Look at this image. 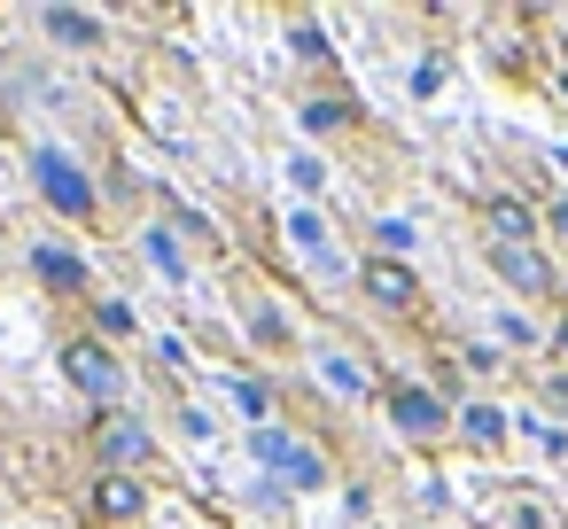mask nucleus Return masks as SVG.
I'll use <instances>...</instances> for the list:
<instances>
[{
  "instance_id": "obj_1",
  "label": "nucleus",
  "mask_w": 568,
  "mask_h": 529,
  "mask_svg": "<svg viewBox=\"0 0 568 529\" xmlns=\"http://www.w3.org/2000/svg\"><path fill=\"white\" fill-rule=\"evenodd\" d=\"M250 451H257L288 490H320V482H327V459H320V451H304V444H288L273 420H265V428H250Z\"/></svg>"
},
{
  "instance_id": "obj_2",
  "label": "nucleus",
  "mask_w": 568,
  "mask_h": 529,
  "mask_svg": "<svg viewBox=\"0 0 568 529\" xmlns=\"http://www.w3.org/2000/svg\"><path fill=\"white\" fill-rule=\"evenodd\" d=\"M63 374H71L87 397H118V389H125V366H118V350H110V343H94V335L63 350Z\"/></svg>"
},
{
  "instance_id": "obj_3",
  "label": "nucleus",
  "mask_w": 568,
  "mask_h": 529,
  "mask_svg": "<svg viewBox=\"0 0 568 529\" xmlns=\"http://www.w3.org/2000/svg\"><path fill=\"white\" fill-rule=\"evenodd\" d=\"M32 172H40V195H48L55 211H71V218H87V211H94V187L79 180V164H71V156L40 149V156H32Z\"/></svg>"
},
{
  "instance_id": "obj_4",
  "label": "nucleus",
  "mask_w": 568,
  "mask_h": 529,
  "mask_svg": "<svg viewBox=\"0 0 568 529\" xmlns=\"http://www.w3.org/2000/svg\"><path fill=\"white\" fill-rule=\"evenodd\" d=\"M490 273L521 296H552V265L529 250V242H490Z\"/></svg>"
},
{
  "instance_id": "obj_5",
  "label": "nucleus",
  "mask_w": 568,
  "mask_h": 529,
  "mask_svg": "<svg viewBox=\"0 0 568 529\" xmlns=\"http://www.w3.org/2000/svg\"><path fill=\"white\" fill-rule=\"evenodd\" d=\"M389 420H397V436H444V397L436 389H389Z\"/></svg>"
},
{
  "instance_id": "obj_6",
  "label": "nucleus",
  "mask_w": 568,
  "mask_h": 529,
  "mask_svg": "<svg viewBox=\"0 0 568 529\" xmlns=\"http://www.w3.org/2000/svg\"><path fill=\"white\" fill-rule=\"evenodd\" d=\"M94 444H102L110 475H118V467H141V459H149V428H141V420H125V413H110V420L94 428Z\"/></svg>"
},
{
  "instance_id": "obj_7",
  "label": "nucleus",
  "mask_w": 568,
  "mask_h": 529,
  "mask_svg": "<svg viewBox=\"0 0 568 529\" xmlns=\"http://www.w3.org/2000/svg\"><path fill=\"white\" fill-rule=\"evenodd\" d=\"M366 296H374V304H389V312H405V304L420 296V281H413L397 257H366Z\"/></svg>"
},
{
  "instance_id": "obj_8",
  "label": "nucleus",
  "mask_w": 568,
  "mask_h": 529,
  "mask_svg": "<svg viewBox=\"0 0 568 529\" xmlns=\"http://www.w3.org/2000/svg\"><path fill=\"white\" fill-rule=\"evenodd\" d=\"M94 506H102V513H110V521H133V513H141V506H149V490H141V482H133V475H110V482H102V490H94Z\"/></svg>"
},
{
  "instance_id": "obj_9",
  "label": "nucleus",
  "mask_w": 568,
  "mask_h": 529,
  "mask_svg": "<svg viewBox=\"0 0 568 529\" xmlns=\"http://www.w3.org/2000/svg\"><path fill=\"white\" fill-rule=\"evenodd\" d=\"M48 40H63V48H94L102 24H94L87 9H48Z\"/></svg>"
},
{
  "instance_id": "obj_10",
  "label": "nucleus",
  "mask_w": 568,
  "mask_h": 529,
  "mask_svg": "<svg viewBox=\"0 0 568 529\" xmlns=\"http://www.w3.org/2000/svg\"><path fill=\"white\" fill-rule=\"evenodd\" d=\"M32 265H40V281H48V288H87V265H79L71 250H55V242H48Z\"/></svg>"
},
{
  "instance_id": "obj_11",
  "label": "nucleus",
  "mask_w": 568,
  "mask_h": 529,
  "mask_svg": "<svg viewBox=\"0 0 568 529\" xmlns=\"http://www.w3.org/2000/svg\"><path fill=\"white\" fill-rule=\"evenodd\" d=\"M483 218H490V234H498V242H529V211H521L514 195H498Z\"/></svg>"
},
{
  "instance_id": "obj_12",
  "label": "nucleus",
  "mask_w": 568,
  "mask_h": 529,
  "mask_svg": "<svg viewBox=\"0 0 568 529\" xmlns=\"http://www.w3.org/2000/svg\"><path fill=\"white\" fill-rule=\"evenodd\" d=\"M459 428H467L475 444H498V436H506V413H498V405H467V413H459Z\"/></svg>"
},
{
  "instance_id": "obj_13",
  "label": "nucleus",
  "mask_w": 568,
  "mask_h": 529,
  "mask_svg": "<svg viewBox=\"0 0 568 529\" xmlns=\"http://www.w3.org/2000/svg\"><path fill=\"white\" fill-rule=\"evenodd\" d=\"M94 327L125 343V335H133V304H118V296H102V304H94Z\"/></svg>"
},
{
  "instance_id": "obj_14",
  "label": "nucleus",
  "mask_w": 568,
  "mask_h": 529,
  "mask_svg": "<svg viewBox=\"0 0 568 529\" xmlns=\"http://www.w3.org/2000/svg\"><path fill=\"white\" fill-rule=\"evenodd\" d=\"M234 405H242V413H250V420L265 428V413H273V389H265V382H242V374H234Z\"/></svg>"
},
{
  "instance_id": "obj_15",
  "label": "nucleus",
  "mask_w": 568,
  "mask_h": 529,
  "mask_svg": "<svg viewBox=\"0 0 568 529\" xmlns=\"http://www.w3.org/2000/svg\"><path fill=\"white\" fill-rule=\"evenodd\" d=\"M296 55H312V63H327L335 48H327V32H320V24H296Z\"/></svg>"
},
{
  "instance_id": "obj_16",
  "label": "nucleus",
  "mask_w": 568,
  "mask_h": 529,
  "mask_svg": "<svg viewBox=\"0 0 568 529\" xmlns=\"http://www.w3.org/2000/svg\"><path fill=\"white\" fill-rule=\"evenodd\" d=\"M304 125H312V133H335V125H343V102H304Z\"/></svg>"
},
{
  "instance_id": "obj_17",
  "label": "nucleus",
  "mask_w": 568,
  "mask_h": 529,
  "mask_svg": "<svg viewBox=\"0 0 568 529\" xmlns=\"http://www.w3.org/2000/svg\"><path fill=\"white\" fill-rule=\"evenodd\" d=\"M374 242L397 257V250H413V226H405V218H382V226H374Z\"/></svg>"
},
{
  "instance_id": "obj_18",
  "label": "nucleus",
  "mask_w": 568,
  "mask_h": 529,
  "mask_svg": "<svg viewBox=\"0 0 568 529\" xmlns=\"http://www.w3.org/2000/svg\"><path fill=\"white\" fill-rule=\"evenodd\" d=\"M288 234H296V242H304V250H320V242H327V226H320V218H312V211H296V218H288Z\"/></svg>"
},
{
  "instance_id": "obj_19",
  "label": "nucleus",
  "mask_w": 568,
  "mask_h": 529,
  "mask_svg": "<svg viewBox=\"0 0 568 529\" xmlns=\"http://www.w3.org/2000/svg\"><path fill=\"white\" fill-rule=\"evenodd\" d=\"M288 180H296V187H304V195H312V187H320V180H327V172H320V164H312V156H296V164H288Z\"/></svg>"
},
{
  "instance_id": "obj_20",
  "label": "nucleus",
  "mask_w": 568,
  "mask_h": 529,
  "mask_svg": "<svg viewBox=\"0 0 568 529\" xmlns=\"http://www.w3.org/2000/svg\"><path fill=\"white\" fill-rule=\"evenodd\" d=\"M149 257H156V265H164V273H172V281H180V250H172V242H164V234H149Z\"/></svg>"
},
{
  "instance_id": "obj_21",
  "label": "nucleus",
  "mask_w": 568,
  "mask_h": 529,
  "mask_svg": "<svg viewBox=\"0 0 568 529\" xmlns=\"http://www.w3.org/2000/svg\"><path fill=\"white\" fill-rule=\"evenodd\" d=\"M545 397H552V405H568V374H560V382H545Z\"/></svg>"
},
{
  "instance_id": "obj_22",
  "label": "nucleus",
  "mask_w": 568,
  "mask_h": 529,
  "mask_svg": "<svg viewBox=\"0 0 568 529\" xmlns=\"http://www.w3.org/2000/svg\"><path fill=\"white\" fill-rule=\"evenodd\" d=\"M552 358H568V319H560V327H552Z\"/></svg>"
},
{
  "instance_id": "obj_23",
  "label": "nucleus",
  "mask_w": 568,
  "mask_h": 529,
  "mask_svg": "<svg viewBox=\"0 0 568 529\" xmlns=\"http://www.w3.org/2000/svg\"><path fill=\"white\" fill-rule=\"evenodd\" d=\"M552 226H560V234H568V203H560V211H552Z\"/></svg>"
}]
</instances>
